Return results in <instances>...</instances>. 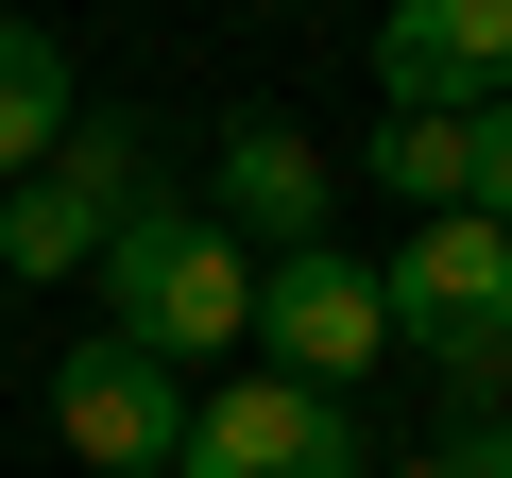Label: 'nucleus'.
<instances>
[{
    "mask_svg": "<svg viewBox=\"0 0 512 478\" xmlns=\"http://www.w3.org/2000/svg\"><path fill=\"white\" fill-rule=\"evenodd\" d=\"M103 342H137V359H222V342H256V257L205 222V205H137L120 239H103Z\"/></svg>",
    "mask_w": 512,
    "mask_h": 478,
    "instance_id": "1",
    "label": "nucleus"
},
{
    "mask_svg": "<svg viewBox=\"0 0 512 478\" xmlns=\"http://www.w3.org/2000/svg\"><path fill=\"white\" fill-rule=\"evenodd\" d=\"M376 291H393V342H410L444 393H478V410L512 393V239H495L478 205H461V222H410V257H393Z\"/></svg>",
    "mask_w": 512,
    "mask_h": 478,
    "instance_id": "2",
    "label": "nucleus"
},
{
    "mask_svg": "<svg viewBox=\"0 0 512 478\" xmlns=\"http://www.w3.org/2000/svg\"><path fill=\"white\" fill-rule=\"evenodd\" d=\"M256 342H274L291 393H359V376L393 359V291H376V257H342V239L274 257V274H256Z\"/></svg>",
    "mask_w": 512,
    "mask_h": 478,
    "instance_id": "3",
    "label": "nucleus"
},
{
    "mask_svg": "<svg viewBox=\"0 0 512 478\" xmlns=\"http://www.w3.org/2000/svg\"><path fill=\"white\" fill-rule=\"evenodd\" d=\"M376 103L393 120H495L512 103V0H393L376 18Z\"/></svg>",
    "mask_w": 512,
    "mask_h": 478,
    "instance_id": "4",
    "label": "nucleus"
},
{
    "mask_svg": "<svg viewBox=\"0 0 512 478\" xmlns=\"http://www.w3.org/2000/svg\"><path fill=\"white\" fill-rule=\"evenodd\" d=\"M171 478H376L359 461V410L342 393H291V376H239L188 410V461Z\"/></svg>",
    "mask_w": 512,
    "mask_h": 478,
    "instance_id": "5",
    "label": "nucleus"
},
{
    "mask_svg": "<svg viewBox=\"0 0 512 478\" xmlns=\"http://www.w3.org/2000/svg\"><path fill=\"white\" fill-rule=\"evenodd\" d=\"M188 376L171 359H137V342H69L52 359V427H69V461H103V478H154V461H188Z\"/></svg>",
    "mask_w": 512,
    "mask_h": 478,
    "instance_id": "6",
    "label": "nucleus"
},
{
    "mask_svg": "<svg viewBox=\"0 0 512 478\" xmlns=\"http://www.w3.org/2000/svg\"><path fill=\"white\" fill-rule=\"evenodd\" d=\"M205 222L239 239L256 274H274V257H308V239H325V154H308V120H274V103H256V120H222V154H205Z\"/></svg>",
    "mask_w": 512,
    "mask_h": 478,
    "instance_id": "7",
    "label": "nucleus"
},
{
    "mask_svg": "<svg viewBox=\"0 0 512 478\" xmlns=\"http://www.w3.org/2000/svg\"><path fill=\"white\" fill-rule=\"evenodd\" d=\"M52 137H69V52H52L35 18H0V188H35Z\"/></svg>",
    "mask_w": 512,
    "mask_h": 478,
    "instance_id": "8",
    "label": "nucleus"
},
{
    "mask_svg": "<svg viewBox=\"0 0 512 478\" xmlns=\"http://www.w3.org/2000/svg\"><path fill=\"white\" fill-rule=\"evenodd\" d=\"M376 188L410 222H461L478 205V120H376Z\"/></svg>",
    "mask_w": 512,
    "mask_h": 478,
    "instance_id": "9",
    "label": "nucleus"
},
{
    "mask_svg": "<svg viewBox=\"0 0 512 478\" xmlns=\"http://www.w3.org/2000/svg\"><path fill=\"white\" fill-rule=\"evenodd\" d=\"M52 188H69L103 239H120V222L154 205V154H137V120H86V103H69V137H52Z\"/></svg>",
    "mask_w": 512,
    "mask_h": 478,
    "instance_id": "10",
    "label": "nucleus"
},
{
    "mask_svg": "<svg viewBox=\"0 0 512 478\" xmlns=\"http://www.w3.org/2000/svg\"><path fill=\"white\" fill-rule=\"evenodd\" d=\"M0 274H103V222L35 171V188H0Z\"/></svg>",
    "mask_w": 512,
    "mask_h": 478,
    "instance_id": "11",
    "label": "nucleus"
},
{
    "mask_svg": "<svg viewBox=\"0 0 512 478\" xmlns=\"http://www.w3.org/2000/svg\"><path fill=\"white\" fill-rule=\"evenodd\" d=\"M478 222H495V239H512V103H495V120H478Z\"/></svg>",
    "mask_w": 512,
    "mask_h": 478,
    "instance_id": "12",
    "label": "nucleus"
},
{
    "mask_svg": "<svg viewBox=\"0 0 512 478\" xmlns=\"http://www.w3.org/2000/svg\"><path fill=\"white\" fill-rule=\"evenodd\" d=\"M444 461H461V478H512V410H478V427H461Z\"/></svg>",
    "mask_w": 512,
    "mask_h": 478,
    "instance_id": "13",
    "label": "nucleus"
},
{
    "mask_svg": "<svg viewBox=\"0 0 512 478\" xmlns=\"http://www.w3.org/2000/svg\"><path fill=\"white\" fill-rule=\"evenodd\" d=\"M393 478H461V461H393Z\"/></svg>",
    "mask_w": 512,
    "mask_h": 478,
    "instance_id": "14",
    "label": "nucleus"
}]
</instances>
